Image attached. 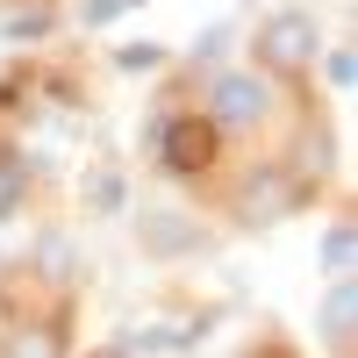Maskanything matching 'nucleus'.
I'll use <instances>...</instances> for the list:
<instances>
[{"label":"nucleus","instance_id":"6e6552de","mask_svg":"<svg viewBox=\"0 0 358 358\" xmlns=\"http://www.w3.org/2000/svg\"><path fill=\"white\" fill-rule=\"evenodd\" d=\"M222 43H229V29H208V36H201V50H194V57H208V65H215V57H222Z\"/></svg>","mask_w":358,"mask_h":358},{"label":"nucleus","instance_id":"1a4fd4ad","mask_svg":"<svg viewBox=\"0 0 358 358\" xmlns=\"http://www.w3.org/2000/svg\"><path fill=\"white\" fill-rule=\"evenodd\" d=\"M330 86H351V50H330Z\"/></svg>","mask_w":358,"mask_h":358},{"label":"nucleus","instance_id":"7ed1b4c3","mask_svg":"<svg viewBox=\"0 0 358 358\" xmlns=\"http://www.w3.org/2000/svg\"><path fill=\"white\" fill-rule=\"evenodd\" d=\"M322 337H330V344H351V280H337L330 301H322Z\"/></svg>","mask_w":358,"mask_h":358},{"label":"nucleus","instance_id":"f03ea898","mask_svg":"<svg viewBox=\"0 0 358 358\" xmlns=\"http://www.w3.org/2000/svg\"><path fill=\"white\" fill-rule=\"evenodd\" d=\"M258 108H265V86H258L251 72H222V79H215V122L244 129V122H258Z\"/></svg>","mask_w":358,"mask_h":358},{"label":"nucleus","instance_id":"9d476101","mask_svg":"<svg viewBox=\"0 0 358 358\" xmlns=\"http://www.w3.org/2000/svg\"><path fill=\"white\" fill-rule=\"evenodd\" d=\"M122 15V0H86V22H115Z\"/></svg>","mask_w":358,"mask_h":358},{"label":"nucleus","instance_id":"20e7f679","mask_svg":"<svg viewBox=\"0 0 358 358\" xmlns=\"http://www.w3.org/2000/svg\"><path fill=\"white\" fill-rule=\"evenodd\" d=\"M322 265H330V280H344V273H351V229H344V222L322 236Z\"/></svg>","mask_w":358,"mask_h":358},{"label":"nucleus","instance_id":"39448f33","mask_svg":"<svg viewBox=\"0 0 358 358\" xmlns=\"http://www.w3.org/2000/svg\"><path fill=\"white\" fill-rule=\"evenodd\" d=\"M201 158H208V136H194V129H179V136H172V165H179V172H194Z\"/></svg>","mask_w":358,"mask_h":358},{"label":"nucleus","instance_id":"423d86ee","mask_svg":"<svg viewBox=\"0 0 358 358\" xmlns=\"http://www.w3.org/2000/svg\"><path fill=\"white\" fill-rule=\"evenodd\" d=\"M15 194H22V165H0V222L15 215Z\"/></svg>","mask_w":358,"mask_h":358},{"label":"nucleus","instance_id":"f257e3e1","mask_svg":"<svg viewBox=\"0 0 358 358\" xmlns=\"http://www.w3.org/2000/svg\"><path fill=\"white\" fill-rule=\"evenodd\" d=\"M258 50L265 57H273V65H308V57H315V15H301V8H287V15H273V22H265L258 29Z\"/></svg>","mask_w":358,"mask_h":358},{"label":"nucleus","instance_id":"0eeeda50","mask_svg":"<svg viewBox=\"0 0 358 358\" xmlns=\"http://www.w3.org/2000/svg\"><path fill=\"white\" fill-rule=\"evenodd\" d=\"M8 358H57V344H50V337H36V344H29V337H22Z\"/></svg>","mask_w":358,"mask_h":358}]
</instances>
